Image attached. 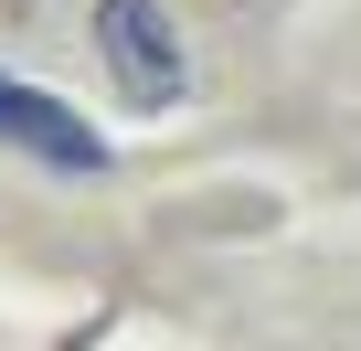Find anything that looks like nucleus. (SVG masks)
<instances>
[{"instance_id": "1", "label": "nucleus", "mask_w": 361, "mask_h": 351, "mask_svg": "<svg viewBox=\"0 0 361 351\" xmlns=\"http://www.w3.org/2000/svg\"><path fill=\"white\" fill-rule=\"evenodd\" d=\"M96 54H106L128 107H170L180 96V32H170L159 0H96Z\"/></svg>"}, {"instance_id": "2", "label": "nucleus", "mask_w": 361, "mask_h": 351, "mask_svg": "<svg viewBox=\"0 0 361 351\" xmlns=\"http://www.w3.org/2000/svg\"><path fill=\"white\" fill-rule=\"evenodd\" d=\"M0 149H32L43 170H106V138H96L64 96L11 85V75H0Z\"/></svg>"}]
</instances>
